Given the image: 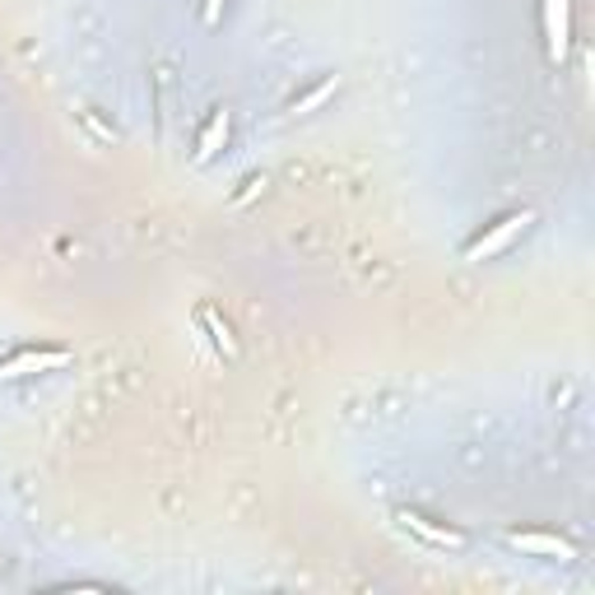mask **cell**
<instances>
[{
    "instance_id": "9",
    "label": "cell",
    "mask_w": 595,
    "mask_h": 595,
    "mask_svg": "<svg viewBox=\"0 0 595 595\" xmlns=\"http://www.w3.org/2000/svg\"><path fill=\"white\" fill-rule=\"evenodd\" d=\"M228 6V0H205V23H214V19H219V10Z\"/></svg>"
},
{
    "instance_id": "6",
    "label": "cell",
    "mask_w": 595,
    "mask_h": 595,
    "mask_svg": "<svg viewBox=\"0 0 595 595\" xmlns=\"http://www.w3.org/2000/svg\"><path fill=\"white\" fill-rule=\"evenodd\" d=\"M219 140H228V112H224V107L209 116V126H205L201 145H196V163H209L214 154H219Z\"/></svg>"
},
{
    "instance_id": "2",
    "label": "cell",
    "mask_w": 595,
    "mask_h": 595,
    "mask_svg": "<svg viewBox=\"0 0 595 595\" xmlns=\"http://www.w3.org/2000/svg\"><path fill=\"white\" fill-rule=\"evenodd\" d=\"M70 363L65 349H19L10 359H0V382H19V377H33V372H57Z\"/></svg>"
},
{
    "instance_id": "1",
    "label": "cell",
    "mask_w": 595,
    "mask_h": 595,
    "mask_svg": "<svg viewBox=\"0 0 595 595\" xmlns=\"http://www.w3.org/2000/svg\"><path fill=\"white\" fill-rule=\"evenodd\" d=\"M531 224H535V214H531V209H516V214H507V219H497L489 233H480V237H474V243L465 247V260H474V266H480V260H489V256H497V252H507Z\"/></svg>"
},
{
    "instance_id": "5",
    "label": "cell",
    "mask_w": 595,
    "mask_h": 595,
    "mask_svg": "<svg viewBox=\"0 0 595 595\" xmlns=\"http://www.w3.org/2000/svg\"><path fill=\"white\" fill-rule=\"evenodd\" d=\"M396 521L404 531H414V535H423L428 544H438V550H461L465 544V535L461 531H447V526H433L428 516H419V512H396Z\"/></svg>"
},
{
    "instance_id": "4",
    "label": "cell",
    "mask_w": 595,
    "mask_h": 595,
    "mask_svg": "<svg viewBox=\"0 0 595 595\" xmlns=\"http://www.w3.org/2000/svg\"><path fill=\"white\" fill-rule=\"evenodd\" d=\"M544 38H550V57L563 65L573 47V0H544Z\"/></svg>"
},
{
    "instance_id": "8",
    "label": "cell",
    "mask_w": 595,
    "mask_h": 595,
    "mask_svg": "<svg viewBox=\"0 0 595 595\" xmlns=\"http://www.w3.org/2000/svg\"><path fill=\"white\" fill-rule=\"evenodd\" d=\"M330 89H336V80H326V84H321L317 93H307V103H294V112H302V107H317V103L326 99V93H330Z\"/></svg>"
},
{
    "instance_id": "7",
    "label": "cell",
    "mask_w": 595,
    "mask_h": 595,
    "mask_svg": "<svg viewBox=\"0 0 595 595\" xmlns=\"http://www.w3.org/2000/svg\"><path fill=\"white\" fill-rule=\"evenodd\" d=\"M201 321L209 326V340H214V345H219V349H228V353H237L233 326H228V321H219V312H214V307H201Z\"/></svg>"
},
{
    "instance_id": "3",
    "label": "cell",
    "mask_w": 595,
    "mask_h": 595,
    "mask_svg": "<svg viewBox=\"0 0 595 595\" xmlns=\"http://www.w3.org/2000/svg\"><path fill=\"white\" fill-rule=\"evenodd\" d=\"M507 544H512V550H521V554H531V558H558V563L577 558V544L554 535V531H512Z\"/></svg>"
}]
</instances>
